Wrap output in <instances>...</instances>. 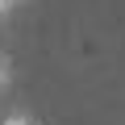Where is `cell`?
Masks as SVG:
<instances>
[{
	"label": "cell",
	"mask_w": 125,
	"mask_h": 125,
	"mask_svg": "<svg viewBox=\"0 0 125 125\" xmlns=\"http://www.w3.org/2000/svg\"><path fill=\"white\" fill-rule=\"evenodd\" d=\"M0 125H38V117L25 108H9V113H0Z\"/></svg>",
	"instance_id": "6da1fadb"
},
{
	"label": "cell",
	"mask_w": 125,
	"mask_h": 125,
	"mask_svg": "<svg viewBox=\"0 0 125 125\" xmlns=\"http://www.w3.org/2000/svg\"><path fill=\"white\" fill-rule=\"evenodd\" d=\"M9 88H13V58L0 50V96H4Z\"/></svg>",
	"instance_id": "7a4b0ae2"
},
{
	"label": "cell",
	"mask_w": 125,
	"mask_h": 125,
	"mask_svg": "<svg viewBox=\"0 0 125 125\" xmlns=\"http://www.w3.org/2000/svg\"><path fill=\"white\" fill-rule=\"evenodd\" d=\"M13 9H17V0H0V21H4V17H9Z\"/></svg>",
	"instance_id": "3957f363"
}]
</instances>
